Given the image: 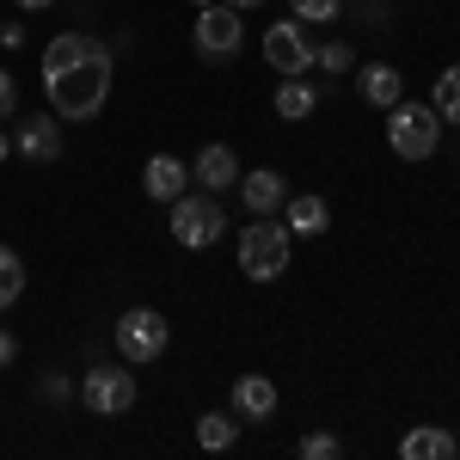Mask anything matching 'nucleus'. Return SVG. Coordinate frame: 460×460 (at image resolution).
<instances>
[{
  "label": "nucleus",
  "mask_w": 460,
  "mask_h": 460,
  "mask_svg": "<svg viewBox=\"0 0 460 460\" xmlns=\"http://www.w3.org/2000/svg\"><path fill=\"white\" fill-rule=\"evenodd\" d=\"M283 227H288V234H325V227H332L325 197H314V190H307V197H288V203H283Z\"/></svg>",
  "instance_id": "15"
},
{
  "label": "nucleus",
  "mask_w": 460,
  "mask_h": 460,
  "mask_svg": "<svg viewBox=\"0 0 460 460\" xmlns=\"http://www.w3.org/2000/svg\"><path fill=\"white\" fill-rule=\"evenodd\" d=\"M264 62L277 74H307L319 62V49L307 43V31H301V19L288 13V19H277L270 31H264Z\"/></svg>",
  "instance_id": "8"
},
{
  "label": "nucleus",
  "mask_w": 460,
  "mask_h": 460,
  "mask_svg": "<svg viewBox=\"0 0 460 460\" xmlns=\"http://www.w3.org/2000/svg\"><path fill=\"white\" fill-rule=\"evenodd\" d=\"M13 356H19V344H13V338H6V332H0V368H6V362H13Z\"/></svg>",
  "instance_id": "27"
},
{
  "label": "nucleus",
  "mask_w": 460,
  "mask_h": 460,
  "mask_svg": "<svg viewBox=\"0 0 460 460\" xmlns=\"http://www.w3.org/2000/svg\"><path fill=\"white\" fill-rule=\"evenodd\" d=\"M234 411H240L246 424L277 418V381H270V375H240V381H234Z\"/></svg>",
  "instance_id": "12"
},
{
  "label": "nucleus",
  "mask_w": 460,
  "mask_h": 460,
  "mask_svg": "<svg viewBox=\"0 0 460 460\" xmlns=\"http://www.w3.org/2000/svg\"><path fill=\"white\" fill-rule=\"evenodd\" d=\"M190 6H197V13H203V6H209V0H190Z\"/></svg>",
  "instance_id": "31"
},
{
  "label": "nucleus",
  "mask_w": 460,
  "mask_h": 460,
  "mask_svg": "<svg viewBox=\"0 0 460 460\" xmlns=\"http://www.w3.org/2000/svg\"><path fill=\"white\" fill-rule=\"evenodd\" d=\"M190 43H197V56H203V62H234V56H240V43H246V13H234V6H203Z\"/></svg>",
  "instance_id": "7"
},
{
  "label": "nucleus",
  "mask_w": 460,
  "mask_h": 460,
  "mask_svg": "<svg viewBox=\"0 0 460 460\" xmlns=\"http://www.w3.org/2000/svg\"><path fill=\"white\" fill-rule=\"evenodd\" d=\"M142 190L154 197V203H172V197L190 190V166H184L178 154H154V160L142 166Z\"/></svg>",
  "instance_id": "10"
},
{
  "label": "nucleus",
  "mask_w": 460,
  "mask_h": 460,
  "mask_svg": "<svg viewBox=\"0 0 460 460\" xmlns=\"http://www.w3.org/2000/svg\"><path fill=\"white\" fill-rule=\"evenodd\" d=\"M190 172H197L203 190H227V184H240V154H234L227 142H209L203 154H197V166H190Z\"/></svg>",
  "instance_id": "13"
},
{
  "label": "nucleus",
  "mask_w": 460,
  "mask_h": 460,
  "mask_svg": "<svg viewBox=\"0 0 460 460\" xmlns=\"http://www.w3.org/2000/svg\"><path fill=\"white\" fill-rule=\"evenodd\" d=\"M234 442H240V418H227V411H203V418H197V448H215V455H221V448H234Z\"/></svg>",
  "instance_id": "19"
},
{
  "label": "nucleus",
  "mask_w": 460,
  "mask_h": 460,
  "mask_svg": "<svg viewBox=\"0 0 460 460\" xmlns=\"http://www.w3.org/2000/svg\"><path fill=\"white\" fill-rule=\"evenodd\" d=\"M288 13H295L301 25H332V19L344 13V0H288Z\"/></svg>",
  "instance_id": "22"
},
{
  "label": "nucleus",
  "mask_w": 460,
  "mask_h": 460,
  "mask_svg": "<svg viewBox=\"0 0 460 460\" xmlns=\"http://www.w3.org/2000/svg\"><path fill=\"white\" fill-rule=\"evenodd\" d=\"M13 6H25V13H37V6H49V0H13Z\"/></svg>",
  "instance_id": "30"
},
{
  "label": "nucleus",
  "mask_w": 460,
  "mask_h": 460,
  "mask_svg": "<svg viewBox=\"0 0 460 460\" xmlns=\"http://www.w3.org/2000/svg\"><path fill=\"white\" fill-rule=\"evenodd\" d=\"M399 455L405 460H455L460 455V442L455 436H448V429H411V436H405V442H399Z\"/></svg>",
  "instance_id": "17"
},
{
  "label": "nucleus",
  "mask_w": 460,
  "mask_h": 460,
  "mask_svg": "<svg viewBox=\"0 0 460 460\" xmlns=\"http://www.w3.org/2000/svg\"><path fill=\"white\" fill-rule=\"evenodd\" d=\"M105 43L99 37H86V31H62L49 49H43V74H62V68H74V62H86V56H99Z\"/></svg>",
  "instance_id": "14"
},
{
  "label": "nucleus",
  "mask_w": 460,
  "mask_h": 460,
  "mask_svg": "<svg viewBox=\"0 0 460 460\" xmlns=\"http://www.w3.org/2000/svg\"><path fill=\"white\" fill-rule=\"evenodd\" d=\"M314 111H319V93L301 80V74H283V86H277V117L301 123V117H314Z\"/></svg>",
  "instance_id": "18"
},
{
  "label": "nucleus",
  "mask_w": 460,
  "mask_h": 460,
  "mask_svg": "<svg viewBox=\"0 0 460 460\" xmlns=\"http://www.w3.org/2000/svg\"><path fill=\"white\" fill-rule=\"evenodd\" d=\"M362 99H368V105H381V111H393L399 99H405V80H399V68H393V62L362 68Z\"/></svg>",
  "instance_id": "16"
},
{
  "label": "nucleus",
  "mask_w": 460,
  "mask_h": 460,
  "mask_svg": "<svg viewBox=\"0 0 460 460\" xmlns=\"http://www.w3.org/2000/svg\"><path fill=\"white\" fill-rule=\"evenodd\" d=\"M0 117H19V86H13L6 68H0Z\"/></svg>",
  "instance_id": "25"
},
{
  "label": "nucleus",
  "mask_w": 460,
  "mask_h": 460,
  "mask_svg": "<svg viewBox=\"0 0 460 460\" xmlns=\"http://www.w3.org/2000/svg\"><path fill=\"white\" fill-rule=\"evenodd\" d=\"M80 405L99 411V418H123L136 405V368L129 362H93L86 381H80Z\"/></svg>",
  "instance_id": "6"
},
{
  "label": "nucleus",
  "mask_w": 460,
  "mask_h": 460,
  "mask_svg": "<svg viewBox=\"0 0 460 460\" xmlns=\"http://www.w3.org/2000/svg\"><path fill=\"white\" fill-rule=\"evenodd\" d=\"M436 142H442V117H436V105L399 99V105L387 111V147L399 154V160H429Z\"/></svg>",
  "instance_id": "3"
},
{
  "label": "nucleus",
  "mask_w": 460,
  "mask_h": 460,
  "mask_svg": "<svg viewBox=\"0 0 460 460\" xmlns=\"http://www.w3.org/2000/svg\"><path fill=\"white\" fill-rule=\"evenodd\" d=\"M221 6H234V13H252V6H264V0H221Z\"/></svg>",
  "instance_id": "28"
},
{
  "label": "nucleus",
  "mask_w": 460,
  "mask_h": 460,
  "mask_svg": "<svg viewBox=\"0 0 460 460\" xmlns=\"http://www.w3.org/2000/svg\"><path fill=\"white\" fill-rule=\"evenodd\" d=\"M111 338H117V356H123V362H160L166 344H172V325H166L160 307H129V314L117 319Z\"/></svg>",
  "instance_id": "5"
},
{
  "label": "nucleus",
  "mask_w": 460,
  "mask_h": 460,
  "mask_svg": "<svg viewBox=\"0 0 460 460\" xmlns=\"http://www.w3.org/2000/svg\"><path fill=\"white\" fill-rule=\"evenodd\" d=\"M6 154H13V142H6V129H0V166H6Z\"/></svg>",
  "instance_id": "29"
},
{
  "label": "nucleus",
  "mask_w": 460,
  "mask_h": 460,
  "mask_svg": "<svg viewBox=\"0 0 460 460\" xmlns=\"http://www.w3.org/2000/svg\"><path fill=\"white\" fill-rule=\"evenodd\" d=\"M25 295V258L13 246H0V307H13Z\"/></svg>",
  "instance_id": "21"
},
{
  "label": "nucleus",
  "mask_w": 460,
  "mask_h": 460,
  "mask_svg": "<svg viewBox=\"0 0 460 460\" xmlns=\"http://www.w3.org/2000/svg\"><path fill=\"white\" fill-rule=\"evenodd\" d=\"M43 93H49V111L68 117V123L99 117L111 99V49H99V56H86V62H74L62 74H43Z\"/></svg>",
  "instance_id": "1"
},
{
  "label": "nucleus",
  "mask_w": 460,
  "mask_h": 460,
  "mask_svg": "<svg viewBox=\"0 0 460 460\" xmlns=\"http://www.w3.org/2000/svg\"><path fill=\"white\" fill-rule=\"evenodd\" d=\"M240 197H246V209H252V215H283L288 184H283V172L258 166V172H240Z\"/></svg>",
  "instance_id": "11"
},
{
  "label": "nucleus",
  "mask_w": 460,
  "mask_h": 460,
  "mask_svg": "<svg viewBox=\"0 0 460 460\" xmlns=\"http://www.w3.org/2000/svg\"><path fill=\"white\" fill-rule=\"evenodd\" d=\"M338 455H344V442H338L332 429H314V436L301 442V460H338Z\"/></svg>",
  "instance_id": "23"
},
{
  "label": "nucleus",
  "mask_w": 460,
  "mask_h": 460,
  "mask_svg": "<svg viewBox=\"0 0 460 460\" xmlns=\"http://www.w3.org/2000/svg\"><path fill=\"white\" fill-rule=\"evenodd\" d=\"M319 68H332V74H344V68H356L350 43H325V49H319Z\"/></svg>",
  "instance_id": "24"
},
{
  "label": "nucleus",
  "mask_w": 460,
  "mask_h": 460,
  "mask_svg": "<svg viewBox=\"0 0 460 460\" xmlns=\"http://www.w3.org/2000/svg\"><path fill=\"white\" fill-rule=\"evenodd\" d=\"M37 393H43V399H49V405H62V399H68V381H62V375H43V381H37Z\"/></svg>",
  "instance_id": "26"
},
{
  "label": "nucleus",
  "mask_w": 460,
  "mask_h": 460,
  "mask_svg": "<svg viewBox=\"0 0 460 460\" xmlns=\"http://www.w3.org/2000/svg\"><path fill=\"white\" fill-rule=\"evenodd\" d=\"M221 234H227V209H221L215 190H184V197H172V240L184 252L215 246Z\"/></svg>",
  "instance_id": "2"
},
{
  "label": "nucleus",
  "mask_w": 460,
  "mask_h": 460,
  "mask_svg": "<svg viewBox=\"0 0 460 460\" xmlns=\"http://www.w3.org/2000/svg\"><path fill=\"white\" fill-rule=\"evenodd\" d=\"M429 105H436V117H442V123H460V62L436 74V93H429Z\"/></svg>",
  "instance_id": "20"
},
{
  "label": "nucleus",
  "mask_w": 460,
  "mask_h": 460,
  "mask_svg": "<svg viewBox=\"0 0 460 460\" xmlns=\"http://www.w3.org/2000/svg\"><path fill=\"white\" fill-rule=\"evenodd\" d=\"M13 147H19L31 166H56V160H62V117H56V111L25 117V123H19V142H13Z\"/></svg>",
  "instance_id": "9"
},
{
  "label": "nucleus",
  "mask_w": 460,
  "mask_h": 460,
  "mask_svg": "<svg viewBox=\"0 0 460 460\" xmlns=\"http://www.w3.org/2000/svg\"><path fill=\"white\" fill-rule=\"evenodd\" d=\"M240 270H246L252 283H277L288 270V227L283 221H246V234H240Z\"/></svg>",
  "instance_id": "4"
}]
</instances>
